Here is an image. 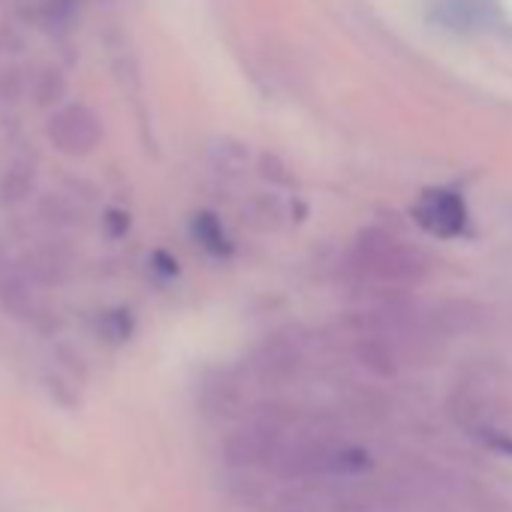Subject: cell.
<instances>
[{"instance_id":"cell-1","label":"cell","mask_w":512,"mask_h":512,"mask_svg":"<svg viewBox=\"0 0 512 512\" xmlns=\"http://www.w3.org/2000/svg\"><path fill=\"white\" fill-rule=\"evenodd\" d=\"M356 266L377 281L389 284H413L422 281L428 272L425 253L398 241L383 229H365L356 238Z\"/></svg>"},{"instance_id":"cell-2","label":"cell","mask_w":512,"mask_h":512,"mask_svg":"<svg viewBox=\"0 0 512 512\" xmlns=\"http://www.w3.org/2000/svg\"><path fill=\"white\" fill-rule=\"evenodd\" d=\"M49 136H52L55 148L64 154H91L103 139V124L91 106L73 103L52 118Z\"/></svg>"},{"instance_id":"cell-3","label":"cell","mask_w":512,"mask_h":512,"mask_svg":"<svg viewBox=\"0 0 512 512\" xmlns=\"http://www.w3.org/2000/svg\"><path fill=\"white\" fill-rule=\"evenodd\" d=\"M413 220L437 238H458V235H464L470 214H467V205L458 193L425 190L419 196V202L413 205Z\"/></svg>"},{"instance_id":"cell-4","label":"cell","mask_w":512,"mask_h":512,"mask_svg":"<svg viewBox=\"0 0 512 512\" xmlns=\"http://www.w3.org/2000/svg\"><path fill=\"white\" fill-rule=\"evenodd\" d=\"M193 235L214 256H229L232 253V241H229L223 223L217 220V214H211V211H199L193 217Z\"/></svg>"},{"instance_id":"cell-5","label":"cell","mask_w":512,"mask_h":512,"mask_svg":"<svg viewBox=\"0 0 512 512\" xmlns=\"http://www.w3.org/2000/svg\"><path fill=\"white\" fill-rule=\"evenodd\" d=\"M67 94V79L61 76V70L55 67H46L37 82H34V97H37V106H52V103H61Z\"/></svg>"},{"instance_id":"cell-6","label":"cell","mask_w":512,"mask_h":512,"mask_svg":"<svg viewBox=\"0 0 512 512\" xmlns=\"http://www.w3.org/2000/svg\"><path fill=\"white\" fill-rule=\"evenodd\" d=\"M359 356H362V362L374 371V374H392L395 371V362H392V353H389V347L386 344H380V341H365L362 347H359Z\"/></svg>"},{"instance_id":"cell-7","label":"cell","mask_w":512,"mask_h":512,"mask_svg":"<svg viewBox=\"0 0 512 512\" xmlns=\"http://www.w3.org/2000/svg\"><path fill=\"white\" fill-rule=\"evenodd\" d=\"M103 335H106L109 341H115V344L127 341V338L133 335V320H130V314H127V311H109V314L103 317Z\"/></svg>"},{"instance_id":"cell-8","label":"cell","mask_w":512,"mask_h":512,"mask_svg":"<svg viewBox=\"0 0 512 512\" xmlns=\"http://www.w3.org/2000/svg\"><path fill=\"white\" fill-rule=\"evenodd\" d=\"M31 190V169H22V166H16L10 175H7V181H4V196L13 202H19V199H25V193Z\"/></svg>"},{"instance_id":"cell-9","label":"cell","mask_w":512,"mask_h":512,"mask_svg":"<svg viewBox=\"0 0 512 512\" xmlns=\"http://www.w3.org/2000/svg\"><path fill=\"white\" fill-rule=\"evenodd\" d=\"M127 226H130V220H127L124 211H109V214H106V232H109L112 238H121V235L127 232Z\"/></svg>"},{"instance_id":"cell-10","label":"cell","mask_w":512,"mask_h":512,"mask_svg":"<svg viewBox=\"0 0 512 512\" xmlns=\"http://www.w3.org/2000/svg\"><path fill=\"white\" fill-rule=\"evenodd\" d=\"M154 263H157V266H163V269H160L163 275H178V263L172 260L169 253H163V250H160V253H154Z\"/></svg>"}]
</instances>
